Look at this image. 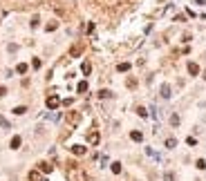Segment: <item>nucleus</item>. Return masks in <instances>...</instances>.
Returning <instances> with one entry per match:
<instances>
[{
  "instance_id": "nucleus-1",
  "label": "nucleus",
  "mask_w": 206,
  "mask_h": 181,
  "mask_svg": "<svg viewBox=\"0 0 206 181\" xmlns=\"http://www.w3.org/2000/svg\"><path fill=\"white\" fill-rule=\"evenodd\" d=\"M67 181H87V174L76 163H70V168H67Z\"/></svg>"
},
{
  "instance_id": "nucleus-2",
  "label": "nucleus",
  "mask_w": 206,
  "mask_h": 181,
  "mask_svg": "<svg viewBox=\"0 0 206 181\" xmlns=\"http://www.w3.org/2000/svg\"><path fill=\"white\" fill-rule=\"evenodd\" d=\"M65 121L70 123V125H79V123H81V114L72 110V112H67V114H65Z\"/></svg>"
},
{
  "instance_id": "nucleus-3",
  "label": "nucleus",
  "mask_w": 206,
  "mask_h": 181,
  "mask_svg": "<svg viewBox=\"0 0 206 181\" xmlns=\"http://www.w3.org/2000/svg\"><path fill=\"white\" fill-rule=\"evenodd\" d=\"M58 105H60V98H58V96H47V107H49V110H56Z\"/></svg>"
},
{
  "instance_id": "nucleus-4",
  "label": "nucleus",
  "mask_w": 206,
  "mask_h": 181,
  "mask_svg": "<svg viewBox=\"0 0 206 181\" xmlns=\"http://www.w3.org/2000/svg\"><path fill=\"white\" fill-rule=\"evenodd\" d=\"M87 141H90V146H99L101 134H99V132H90V134H87Z\"/></svg>"
},
{
  "instance_id": "nucleus-5",
  "label": "nucleus",
  "mask_w": 206,
  "mask_h": 181,
  "mask_svg": "<svg viewBox=\"0 0 206 181\" xmlns=\"http://www.w3.org/2000/svg\"><path fill=\"white\" fill-rule=\"evenodd\" d=\"M81 51H83V43H76V45L70 49V56H72V58H76V56H81Z\"/></svg>"
},
{
  "instance_id": "nucleus-6",
  "label": "nucleus",
  "mask_w": 206,
  "mask_h": 181,
  "mask_svg": "<svg viewBox=\"0 0 206 181\" xmlns=\"http://www.w3.org/2000/svg\"><path fill=\"white\" fill-rule=\"evenodd\" d=\"M38 170H40V172H52V170H54V166H52V163H47V161H40V163H38Z\"/></svg>"
},
{
  "instance_id": "nucleus-7",
  "label": "nucleus",
  "mask_w": 206,
  "mask_h": 181,
  "mask_svg": "<svg viewBox=\"0 0 206 181\" xmlns=\"http://www.w3.org/2000/svg\"><path fill=\"white\" fill-rule=\"evenodd\" d=\"M188 74L197 76V74H199V65H197V63H188Z\"/></svg>"
},
{
  "instance_id": "nucleus-8",
  "label": "nucleus",
  "mask_w": 206,
  "mask_h": 181,
  "mask_svg": "<svg viewBox=\"0 0 206 181\" xmlns=\"http://www.w3.org/2000/svg\"><path fill=\"white\" fill-rule=\"evenodd\" d=\"M29 181H45V179H43V174H40L38 170H31L29 172Z\"/></svg>"
},
{
  "instance_id": "nucleus-9",
  "label": "nucleus",
  "mask_w": 206,
  "mask_h": 181,
  "mask_svg": "<svg viewBox=\"0 0 206 181\" xmlns=\"http://www.w3.org/2000/svg\"><path fill=\"white\" fill-rule=\"evenodd\" d=\"M72 152L79 154V156H83V154H85V148H83V146H72Z\"/></svg>"
},
{
  "instance_id": "nucleus-10",
  "label": "nucleus",
  "mask_w": 206,
  "mask_h": 181,
  "mask_svg": "<svg viewBox=\"0 0 206 181\" xmlns=\"http://www.w3.org/2000/svg\"><path fill=\"white\" fill-rule=\"evenodd\" d=\"M130 139L132 141H143V134H141L139 130H135V132H130Z\"/></svg>"
},
{
  "instance_id": "nucleus-11",
  "label": "nucleus",
  "mask_w": 206,
  "mask_h": 181,
  "mask_svg": "<svg viewBox=\"0 0 206 181\" xmlns=\"http://www.w3.org/2000/svg\"><path fill=\"white\" fill-rule=\"evenodd\" d=\"M161 96H164V98H168V96H170V85H166V83L161 85Z\"/></svg>"
},
{
  "instance_id": "nucleus-12",
  "label": "nucleus",
  "mask_w": 206,
  "mask_h": 181,
  "mask_svg": "<svg viewBox=\"0 0 206 181\" xmlns=\"http://www.w3.org/2000/svg\"><path fill=\"white\" fill-rule=\"evenodd\" d=\"M76 90H79L81 94H83V92H87V80H81L79 85H76Z\"/></svg>"
},
{
  "instance_id": "nucleus-13",
  "label": "nucleus",
  "mask_w": 206,
  "mask_h": 181,
  "mask_svg": "<svg viewBox=\"0 0 206 181\" xmlns=\"http://www.w3.org/2000/svg\"><path fill=\"white\" fill-rule=\"evenodd\" d=\"M130 70V63H119L116 65V72H128Z\"/></svg>"
},
{
  "instance_id": "nucleus-14",
  "label": "nucleus",
  "mask_w": 206,
  "mask_h": 181,
  "mask_svg": "<svg viewBox=\"0 0 206 181\" xmlns=\"http://www.w3.org/2000/svg\"><path fill=\"white\" fill-rule=\"evenodd\" d=\"M20 143H23V141H20V136H14V139H11V148H14V150H18Z\"/></svg>"
},
{
  "instance_id": "nucleus-15",
  "label": "nucleus",
  "mask_w": 206,
  "mask_h": 181,
  "mask_svg": "<svg viewBox=\"0 0 206 181\" xmlns=\"http://www.w3.org/2000/svg\"><path fill=\"white\" fill-rule=\"evenodd\" d=\"M16 72H18V74H27V65H25V63H18Z\"/></svg>"
},
{
  "instance_id": "nucleus-16",
  "label": "nucleus",
  "mask_w": 206,
  "mask_h": 181,
  "mask_svg": "<svg viewBox=\"0 0 206 181\" xmlns=\"http://www.w3.org/2000/svg\"><path fill=\"white\" fill-rule=\"evenodd\" d=\"M81 70H83V74H90V72H92V65H90V63H87V60H85V63H83V67H81Z\"/></svg>"
},
{
  "instance_id": "nucleus-17",
  "label": "nucleus",
  "mask_w": 206,
  "mask_h": 181,
  "mask_svg": "<svg viewBox=\"0 0 206 181\" xmlns=\"http://www.w3.org/2000/svg\"><path fill=\"white\" fill-rule=\"evenodd\" d=\"M110 168H112V172H114V174H119V172H121V163H119V161H114Z\"/></svg>"
},
{
  "instance_id": "nucleus-18",
  "label": "nucleus",
  "mask_w": 206,
  "mask_h": 181,
  "mask_svg": "<svg viewBox=\"0 0 206 181\" xmlns=\"http://www.w3.org/2000/svg\"><path fill=\"white\" fill-rule=\"evenodd\" d=\"M56 27H58V22H56V20H52V22H47V27H45V29H47V31H54Z\"/></svg>"
},
{
  "instance_id": "nucleus-19",
  "label": "nucleus",
  "mask_w": 206,
  "mask_h": 181,
  "mask_svg": "<svg viewBox=\"0 0 206 181\" xmlns=\"http://www.w3.org/2000/svg\"><path fill=\"white\" fill-rule=\"evenodd\" d=\"M137 114H139V116H143V119H146V116H148V110H146V107H137Z\"/></svg>"
},
{
  "instance_id": "nucleus-20",
  "label": "nucleus",
  "mask_w": 206,
  "mask_h": 181,
  "mask_svg": "<svg viewBox=\"0 0 206 181\" xmlns=\"http://www.w3.org/2000/svg\"><path fill=\"white\" fill-rule=\"evenodd\" d=\"M25 112H27V107L20 105V107H16V110H14V114H25Z\"/></svg>"
},
{
  "instance_id": "nucleus-21",
  "label": "nucleus",
  "mask_w": 206,
  "mask_h": 181,
  "mask_svg": "<svg viewBox=\"0 0 206 181\" xmlns=\"http://www.w3.org/2000/svg\"><path fill=\"white\" fill-rule=\"evenodd\" d=\"M126 85L130 87V90H132V87H137V78H128V83H126Z\"/></svg>"
},
{
  "instance_id": "nucleus-22",
  "label": "nucleus",
  "mask_w": 206,
  "mask_h": 181,
  "mask_svg": "<svg viewBox=\"0 0 206 181\" xmlns=\"http://www.w3.org/2000/svg\"><path fill=\"white\" fill-rule=\"evenodd\" d=\"M175 146H177L175 139H166V148H175Z\"/></svg>"
},
{
  "instance_id": "nucleus-23",
  "label": "nucleus",
  "mask_w": 206,
  "mask_h": 181,
  "mask_svg": "<svg viewBox=\"0 0 206 181\" xmlns=\"http://www.w3.org/2000/svg\"><path fill=\"white\" fill-rule=\"evenodd\" d=\"M170 123H173V125H179V116L173 114V116H170Z\"/></svg>"
},
{
  "instance_id": "nucleus-24",
  "label": "nucleus",
  "mask_w": 206,
  "mask_h": 181,
  "mask_svg": "<svg viewBox=\"0 0 206 181\" xmlns=\"http://www.w3.org/2000/svg\"><path fill=\"white\" fill-rule=\"evenodd\" d=\"M99 96H101V98H108V96H110V90H101Z\"/></svg>"
},
{
  "instance_id": "nucleus-25",
  "label": "nucleus",
  "mask_w": 206,
  "mask_h": 181,
  "mask_svg": "<svg viewBox=\"0 0 206 181\" xmlns=\"http://www.w3.org/2000/svg\"><path fill=\"white\" fill-rule=\"evenodd\" d=\"M195 166L199 168V170H204V168H206V161H204V159H199V161H197V163H195Z\"/></svg>"
},
{
  "instance_id": "nucleus-26",
  "label": "nucleus",
  "mask_w": 206,
  "mask_h": 181,
  "mask_svg": "<svg viewBox=\"0 0 206 181\" xmlns=\"http://www.w3.org/2000/svg\"><path fill=\"white\" fill-rule=\"evenodd\" d=\"M31 67H34V70H38V67H40V58H34V60H31Z\"/></svg>"
},
{
  "instance_id": "nucleus-27",
  "label": "nucleus",
  "mask_w": 206,
  "mask_h": 181,
  "mask_svg": "<svg viewBox=\"0 0 206 181\" xmlns=\"http://www.w3.org/2000/svg\"><path fill=\"white\" fill-rule=\"evenodd\" d=\"M38 22H40L38 16H34V18H31V27H38Z\"/></svg>"
},
{
  "instance_id": "nucleus-28",
  "label": "nucleus",
  "mask_w": 206,
  "mask_h": 181,
  "mask_svg": "<svg viewBox=\"0 0 206 181\" xmlns=\"http://www.w3.org/2000/svg\"><path fill=\"white\" fill-rule=\"evenodd\" d=\"M85 31H87V34H92V31H94V22H90V25L85 27Z\"/></svg>"
},
{
  "instance_id": "nucleus-29",
  "label": "nucleus",
  "mask_w": 206,
  "mask_h": 181,
  "mask_svg": "<svg viewBox=\"0 0 206 181\" xmlns=\"http://www.w3.org/2000/svg\"><path fill=\"white\" fill-rule=\"evenodd\" d=\"M5 94H7V87H0V98H2Z\"/></svg>"
},
{
  "instance_id": "nucleus-30",
  "label": "nucleus",
  "mask_w": 206,
  "mask_h": 181,
  "mask_svg": "<svg viewBox=\"0 0 206 181\" xmlns=\"http://www.w3.org/2000/svg\"><path fill=\"white\" fill-rule=\"evenodd\" d=\"M204 78H206V72H204Z\"/></svg>"
}]
</instances>
